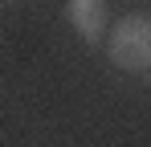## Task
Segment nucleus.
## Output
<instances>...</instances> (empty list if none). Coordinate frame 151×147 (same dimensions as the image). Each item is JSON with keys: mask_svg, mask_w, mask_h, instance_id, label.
I'll return each instance as SVG.
<instances>
[{"mask_svg": "<svg viewBox=\"0 0 151 147\" xmlns=\"http://www.w3.org/2000/svg\"><path fill=\"white\" fill-rule=\"evenodd\" d=\"M65 21L74 24V33L82 41L98 45L102 33H106V21H110L106 0H65Z\"/></svg>", "mask_w": 151, "mask_h": 147, "instance_id": "nucleus-2", "label": "nucleus"}, {"mask_svg": "<svg viewBox=\"0 0 151 147\" xmlns=\"http://www.w3.org/2000/svg\"><path fill=\"white\" fill-rule=\"evenodd\" d=\"M106 53H110V66H119V70L147 74L151 70V17H143V12L123 17L106 37Z\"/></svg>", "mask_w": 151, "mask_h": 147, "instance_id": "nucleus-1", "label": "nucleus"}, {"mask_svg": "<svg viewBox=\"0 0 151 147\" xmlns=\"http://www.w3.org/2000/svg\"><path fill=\"white\" fill-rule=\"evenodd\" d=\"M147 74H151V70H147Z\"/></svg>", "mask_w": 151, "mask_h": 147, "instance_id": "nucleus-3", "label": "nucleus"}]
</instances>
